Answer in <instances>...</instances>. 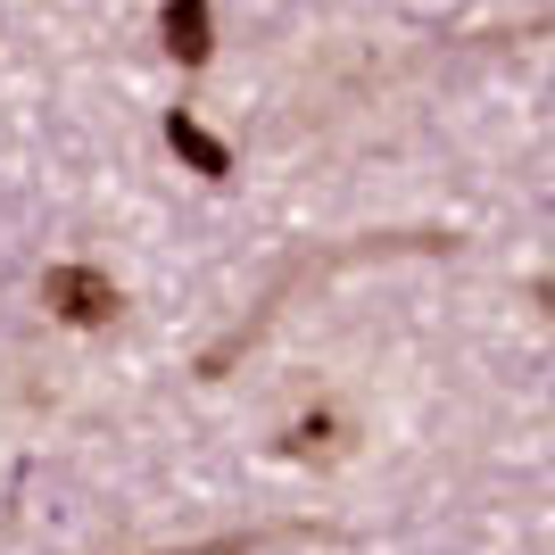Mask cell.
<instances>
[{
  "label": "cell",
  "instance_id": "cell-1",
  "mask_svg": "<svg viewBox=\"0 0 555 555\" xmlns=\"http://www.w3.org/2000/svg\"><path fill=\"white\" fill-rule=\"evenodd\" d=\"M42 307L59 315V324H83V332H100V324H116V282L108 274H92V266H50L42 274Z\"/></svg>",
  "mask_w": 555,
  "mask_h": 555
},
{
  "label": "cell",
  "instance_id": "cell-2",
  "mask_svg": "<svg viewBox=\"0 0 555 555\" xmlns=\"http://www.w3.org/2000/svg\"><path fill=\"white\" fill-rule=\"evenodd\" d=\"M166 50H175V59H183V67H199V59H208L216 50V25H208V0H166Z\"/></svg>",
  "mask_w": 555,
  "mask_h": 555
},
{
  "label": "cell",
  "instance_id": "cell-3",
  "mask_svg": "<svg viewBox=\"0 0 555 555\" xmlns=\"http://www.w3.org/2000/svg\"><path fill=\"white\" fill-rule=\"evenodd\" d=\"M166 141H175V158H191L199 175H208V183H224V175H232V150L208 133V125H199V116L175 108V116H166Z\"/></svg>",
  "mask_w": 555,
  "mask_h": 555
},
{
  "label": "cell",
  "instance_id": "cell-4",
  "mask_svg": "<svg viewBox=\"0 0 555 555\" xmlns=\"http://www.w3.org/2000/svg\"><path fill=\"white\" fill-rule=\"evenodd\" d=\"M539 307H547V315H555V274H539Z\"/></svg>",
  "mask_w": 555,
  "mask_h": 555
}]
</instances>
